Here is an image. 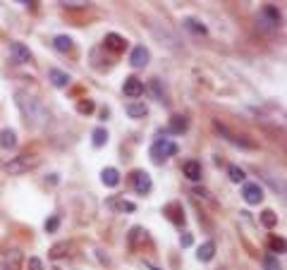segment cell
Returning <instances> with one entry per match:
<instances>
[{"label":"cell","mask_w":287,"mask_h":270,"mask_svg":"<svg viewBox=\"0 0 287 270\" xmlns=\"http://www.w3.org/2000/svg\"><path fill=\"white\" fill-rule=\"evenodd\" d=\"M38 162H41L38 156H17V158H12L10 162H5V170L10 174H22V172L34 170Z\"/></svg>","instance_id":"1"},{"label":"cell","mask_w":287,"mask_h":270,"mask_svg":"<svg viewBox=\"0 0 287 270\" xmlns=\"http://www.w3.org/2000/svg\"><path fill=\"white\" fill-rule=\"evenodd\" d=\"M177 151H180V146H177L175 141L158 139L154 146H151V158H154V162H163V160H168L170 156H177Z\"/></svg>","instance_id":"2"},{"label":"cell","mask_w":287,"mask_h":270,"mask_svg":"<svg viewBox=\"0 0 287 270\" xmlns=\"http://www.w3.org/2000/svg\"><path fill=\"white\" fill-rule=\"evenodd\" d=\"M258 20H261V24L270 26V29H278V26H280V22H282V17H280L278 8H273V5H264V8H261V12H258Z\"/></svg>","instance_id":"3"},{"label":"cell","mask_w":287,"mask_h":270,"mask_svg":"<svg viewBox=\"0 0 287 270\" xmlns=\"http://www.w3.org/2000/svg\"><path fill=\"white\" fill-rule=\"evenodd\" d=\"M132 182H134V192L136 194H148L151 189H154V182H151V177L148 172H144V170H134L132 172Z\"/></svg>","instance_id":"4"},{"label":"cell","mask_w":287,"mask_h":270,"mask_svg":"<svg viewBox=\"0 0 287 270\" xmlns=\"http://www.w3.org/2000/svg\"><path fill=\"white\" fill-rule=\"evenodd\" d=\"M106 208H110L112 213H134L136 210V206L132 201H127L124 196H110L106 201Z\"/></svg>","instance_id":"5"},{"label":"cell","mask_w":287,"mask_h":270,"mask_svg":"<svg viewBox=\"0 0 287 270\" xmlns=\"http://www.w3.org/2000/svg\"><path fill=\"white\" fill-rule=\"evenodd\" d=\"M242 198H244V201H246L249 206H258L261 201H264V189H261L258 184H254V182L244 184V189H242Z\"/></svg>","instance_id":"6"},{"label":"cell","mask_w":287,"mask_h":270,"mask_svg":"<svg viewBox=\"0 0 287 270\" xmlns=\"http://www.w3.org/2000/svg\"><path fill=\"white\" fill-rule=\"evenodd\" d=\"M216 130L220 132V134H222V136H225L228 141H232V144H237V146H242V148H256V144H254V141H249L246 136H237V134H232V132L228 130L225 124H220V122H216Z\"/></svg>","instance_id":"7"},{"label":"cell","mask_w":287,"mask_h":270,"mask_svg":"<svg viewBox=\"0 0 287 270\" xmlns=\"http://www.w3.org/2000/svg\"><path fill=\"white\" fill-rule=\"evenodd\" d=\"M148 60H151V53H148V48H144V46H134L132 55H130V65L132 67H146L148 65Z\"/></svg>","instance_id":"8"},{"label":"cell","mask_w":287,"mask_h":270,"mask_svg":"<svg viewBox=\"0 0 287 270\" xmlns=\"http://www.w3.org/2000/svg\"><path fill=\"white\" fill-rule=\"evenodd\" d=\"M122 91H124V96L127 98H139L144 94L142 79H136V76H127L124 84H122Z\"/></svg>","instance_id":"9"},{"label":"cell","mask_w":287,"mask_h":270,"mask_svg":"<svg viewBox=\"0 0 287 270\" xmlns=\"http://www.w3.org/2000/svg\"><path fill=\"white\" fill-rule=\"evenodd\" d=\"M163 213H166L175 225H184V210H182V204L180 201H172V204H168L163 208Z\"/></svg>","instance_id":"10"},{"label":"cell","mask_w":287,"mask_h":270,"mask_svg":"<svg viewBox=\"0 0 287 270\" xmlns=\"http://www.w3.org/2000/svg\"><path fill=\"white\" fill-rule=\"evenodd\" d=\"M103 46H106L108 50H112V53H122V50L127 48V41L122 38L120 34H106V41H103Z\"/></svg>","instance_id":"11"},{"label":"cell","mask_w":287,"mask_h":270,"mask_svg":"<svg viewBox=\"0 0 287 270\" xmlns=\"http://www.w3.org/2000/svg\"><path fill=\"white\" fill-rule=\"evenodd\" d=\"M0 270H22V254L10 251L5 258L0 260Z\"/></svg>","instance_id":"12"},{"label":"cell","mask_w":287,"mask_h":270,"mask_svg":"<svg viewBox=\"0 0 287 270\" xmlns=\"http://www.w3.org/2000/svg\"><path fill=\"white\" fill-rule=\"evenodd\" d=\"M10 53L14 55V60H17V62H32V53H29V48H26V46L24 44H20V41H12L10 44Z\"/></svg>","instance_id":"13"},{"label":"cell","mask_w":287,"mask_h":270,"mask_svg":"<svg viewBox=\"0 0 287 270\" xmlns=\"http://www.w3.org/2000/svg\"><path fill=\"white\" fill-rule=\"evenodd\" d=\"M182 172L187 177L189 182H199L201 180V162L199 160H187L182 165Z\"/></svg>","instance_id":"14"},{"label":"cell","mask_w":287,"mask_h":270,"mask_svg":"<svg viewBox=\"0 0 287 270\" xmlns=\"http://www.w3.org/2000/svg\"><path fill=\"white\" fill-rule=\"evenodd\" d=\"M189 127V122L184 115H172L170 118V124H168V132H172V134H184Z\"/></svg>","instance_id":"15"},{"label":"cell","mask_w":287,"mask_h":270,"mask_svg":"<svg viewBox=\"0 0 287 270\" xmlns=\"http://www.w3.org/2000/svg\"><path fill=\"white\" fill-rule=\"evenodd\" d=\"M48 79H50L53 86H58V88H65L67 84H70V74L62 72V70H58V67H53V70L48 72Z\"/></svg>","instance_id":"16"},{"label":"cell","mask_w":287,"mask_h":270,"mask_svg":"<svg viewBox=\"0 0 287 270\" xmlns=\"http://www.w3.org/2000/svg\"><path fill=\"white\" fill-rule=\"evenodd\" d=\"M213 256H216V244H213V242H204V244L196 248V258H199L201 263L213 260Z\"/></svg>","instance_id":"17"},{"label":"cell","mask_w":287,"mask_h":270,"mask_svg":"<svg viewBox=\"0 0 287 270\" xmlns=\"http://www.w3.org/2000/svg\"><path fill=\"white\" fill-rule=\"evenodd\" d=\"M100 182L106 184V186H118V184H120V172H118L115 168H106V170L100 172Z\"/></svg>","instance_id":"18"},{"label":"cell","mask_w":287,"mask_h":270,"mask_svg":"<svg viewBox=\"0 0 287 270\" xmlns=\"http://www.w3.org/2000/svg\"><path fill=\"white\" fill-rule=\"evenodd\" d=\"M148 112V108H146V103H142V100H132L130 106H127V115L132 120H139V118H144Z\"/></svg>","instance_id":"19"},{"label":"cell","mask_w":287,"mask_h":270,"mask_svg":"<svg viewBox=\"0 0 287 270\" xmlns=\"http://www.w3.org/2000/svg\"><path fill=\"white\" fill-rule=\"evenodd\" d=\"M0 146H2V148H14V146H17V132L14 130L0 132Z\"/></svg>","instance_id":"20"},{"label":"cell","mask_w":287,"mask_h":270,"mask_svg":"<svg viewBox=\"0 0 287 270\" xmlns=\"http://www.w3.org/2000/svg\"><path fill=\"white\" fill-rule=\"evenodd\" d=\"M182 24H184V29H189V32H194V34H199V36H204V34L208 32L204 24L199 22V20H194V17H187V20H182Z\"/></svg>","instance_id":"21"},{"label":"cell","mask_w":287,"mask_h":270,"mask_svg":"<svg viewBox=\"0 0 287 270\" xmlns=\"http://www.w3.org/2000/svg\"><path fill=\"white\" fill-rule=\"evenodd\" d=\"M53 46H56V50H60V53H70L72 50V38L70 36H56Z\"/></svg>","instance_id":"22"},{"label":"cell","mask_w":287,"mask_h":270,"mask_svg":"<svg viewBox=\"0 0 287 270\" xmlns=\"http://www.w3.org/2000/svg\"><path fill=\"white\" fill-rule=\"evenodd\" d=\"M148 86H151V94L156 96V100H158V103H166V106H168L166 91L160 88V79H151V84H148Z\"/></svg>","instance_id":"23"},{"label":"cell","mask_w":287,"mask_h":270,"mask_svg":"<svg viewBox=\"0 0 287 270\" xmlns=\"http://www.w3.org/2000/svg\"><path fill=\"white\" fill-rule=\"evenodd\" d=\"M91 136H94V146H96V148H100V146H106V144H108V132L103 130V127L94 130Z\"/></svg>","instance_id":"24"},{"label":"cell","mask_w":287,"mask_h":270,"mask_svg":"<svg viewBox=\"0 0 287 270\" xmlns=\"http://www.w3.org/2000/svg\"><path fill=\"white\" fill-rule=\"evenodd\" d=\"M261 222H264V227L270 230V227L278 225V216L273 213V210H264V213H261Z\"/></svg>","instance_id":"25"},{"label":"cell","mask_w":287,"mask_h":270,"mask_svg":"<svg viewBox=\"0 0 287 270\" xmlns=\"http://www.w3.org/2000/svg\"><path fill=\"white\" fill-rule=\"evenodd\" d=\"M228 174H230V180L232 182H244V177H246V174H244V170L242 168H237V165H230V168H228Z\"/></svg>","instance_id":"26"},{"label":"cell","mask_w":287,"mask_h":270,"mask_svg":"<svg viewBox=\"0 0 287 270\" xmlns=\"http://www.w3.org/2000/svg\"><path fill=\"white\" fill-rule=\"evenodd\" d=\"M77 110L82 112V115H88V112H94V110H96V103H94V100H88V98H84V100H79V103H77Z\"/></svg>","instance_id":"27"},{"label":"cell","mask_w":287,"mask_h":270,"mask_svg":"<svg viewBox=\"0 0 287 270\" xmlns=\"http://www.w3.org/2000/svg\"><path fill=\"white\" fill-rule=\"evenodd\" d=\"M264 268L266 270H282L280 268V260H278V256H273V254H268L264 258Z\"/></svg>","instance_id":"28"},{"label":"cell","mask_w":287,"mask_h":270,"mask_svg":"<svg viewBox=\"0 0 287 270\" xmlns=\"http://www.w3.org/2000/svg\"><path fill=\"white\" fill-rule=\"evenodd\" d=\"M270 251H273V254H285V239L270 237Z\"/></svg>","instance_id":"29"},{"label":"cell","mask_w":287,"mask_h":270,"mask_svg":"<svg viewBox=\"0 0 287 270\" xmlns=\"http://www.w3.org/2000/svg\"><path fill=\"white\" fill-rule=\"evenodd\" d=\"M62 251H70V244H67V242H60V244H56V246L50 248V258H60V256H65Z\"/></svg>","instance_id":"30"},{"label":"cell","mask_w":287,"mask_h":270,"mask_svg":"<svg viewBox=\"0 0 287 270\" xmlns=\"http://www.w3.org/2000/svg\"><path fill=\"white\" fill-rule=\"evenodd\" d=\"M58 225H60V218H58V216H50L48 220H46V232H56Z\"/></svg>","instance_id":"31"},{"label":"cell","mask_w":287,"mask_h":270,"mask_svg":"<svg viewBox=\"0 0 287 270\" xmlns=\"http://www.w3.org/2000/svg\"><path fill=\"white\" fill-rule=\"evenodd\" d=\"M60 5H62V8H72V10H74V8H86L88 2H84V0H70V2H60Z\"/></svg>","instance_id":"32"},{"label":"cell","mask_w":287,"mask_h":270,"mask_svg":"<svg viewBox=\"0 0 287 270\" xmlns=\"http://www.w3.org/2000/svg\"><path fill=\"white\" fill-rule=\"evenodd\" d=\"M192 242H194V239H192V234H189V232H184V234L180 237V244H182V246H184V248H187V246H192Z\"/></svg>","instance_id":"33"},{"label":"cell","mask_w":287,"mask_h":270,"mask_svg":"<svg viewBox=\"0 0 287 270\" xmlns=\"http://www.w3.org/2000/svg\"><path fill=\"white\" fill-rule=\"evenodd\" d=\"M29 268H32V270H41L44 266H41V260H38V258H32V260H29Z\"/></svg>","instance_id":"34"}]
</instances>
